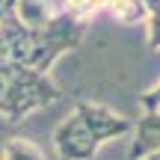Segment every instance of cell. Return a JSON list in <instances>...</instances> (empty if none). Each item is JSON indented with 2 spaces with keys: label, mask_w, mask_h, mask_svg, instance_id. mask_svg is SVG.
<instances>
[{
  "label": "cell",
  "mask_w": 160,
  "mask_h": 160,
  "mask_svg": "<svg viewBox=\"0 0 160 160\" xmlns=\"http://www.w3.org/2000/svg\"><path fill=\"white\" fill-rule=\"evenodd\" d=\"M12 6H15V0H0V24H3V18L12 12Z\"/></svg>",
  "instance_id": "11"
},
{
  "label": "cell",
  "mask_w": 160,
  "mask_h": 160,
  "mask_svg": "<svg viewBox=\"0 0 160 160\" xmlns=\"http://www.w3.org/2000/svg\"><path fill=\"white\" fill-rule=\"evenodd\" d=\"M139 104H142L145 113H154V110H160V83L154 86V89L142 92V95H139Z\"/></svg>",
  "instance_id": "10"
},
{
  "label": "cell",
  "mask_w": 160,
  "mask_h": 160,
  "mask_svg": "<svg viewBox=\"0 0 160 160\" xmlns=\"http://www.w3.org/2000/svg\"><path fill=\"white\" fill-rule=\"evenodd\" d=\"M62 9L74 12V15L83 18V21H92V18L104 9V0H62Z\"/></svg>",
  "instance_id": "9"
},
{
  "label": "cell",
  "mask_w": 160,
  "mask_h": 160,
  "mask_svg": "<svg viewBox=\"0 0 160 160\" xmlns=\"http://www.w3.org/2000/svg\"><path fill=\"white\" fill-rule=\"evenodd\" d=\"M12 15L18 18L21 27H27L30 33H36V30L51 24V18L57 15V6H53V0H15Z\"/></svg>",
  "instance_id": "5"
},
{
  "label": "cell",
  "mask_w": 160,
  "mask_h": 160,
  "mask_svg": "<svg viewBox=\"0 0 160 160\" xmlns=\"http://www.w3.org/2000/svg\"><path fill=\"white\" fill-rule=\"evenodd\" d=\"M86 27H89V21L77 18L74 12L57 9V15L51 18V24H48V27L30 33V51H27V62H24V65H27V68H33V71L48 74V71H51V65L57 62V57L74 51L80 42H83Z\"/></svg>",
  "instance_id": "2"
},
{
  "label": "cell",
  "mask_w": 160,
  "mask_h": 160,
  "mask_svg": "<svg viewBox=\"0 0 160 160\" xmlns=\"http://www.w3.org/2000/svg\"><path fill=\"white\" fill-rule=\"evenodd\" d=\"M74 116L80 122H83L86 128H89V133L98 139V142H110V139H119L125 137V133L133 131V122L125 119V116L113 113L110 107H104V104H92V101H80L74 107Z\"/></svg>",
  "instance_id": "3"
},
{
  "label": "cell",
  "mask_w": 160,
  "mask_h": 160,
  "mask_svg": "<svg viewBox=\"0 0 160 160\" xmlns=\"http://www.w3.org/2000/svg\"><path fill=\"white\" fill-rule=\"evenodd\" d=\"M62 98V89L48 74L33 71L21 62L0 59V116L9 122H21L33 110L51 107Z\"/></svg>",
  "instance_id": "1"
},
{
  "label": "cell",
  "mask_w": 160,
  "mask_h": 160,
  "mask_svg": "<svg viewBox=\"0 0 160 160\" xmlns=\"http://www.w3.org/2000/svg\"><path fill=\"white\" fill-rule=\"evenodd\" d=\"M104 9L119 24H128V27L142 24L145 18H148V9H145L142 0H104Z\"/></svg>",
  "instance_id": "6"
},
{
  "label": "cell",
  "mask_w": 160,
  "mask_h": 160,
  "mask_svg": "<svg viewBox=\"0 0 160 160\" xmlns=\"http://www.w3.org/2000/svg\"><path fill=\"white\" fill-rule=\"evenodd\" d=\"M53 145H57V154L62 160H92L95 151L101 148V142L89 133V128H86L74 113L57 125V131H53Z\"/></svg>",
  "instance_id": "4"
},
{
  "label": "cell",
  "mask_w": 160,
  "mask_h": 160,
  "mask_svg": "<svg viewBox=\"0 0 160 160\" xmlns=\"http://www.w3.org/2000/svg\"><path fill=\"white\" fill-rule=\"evenodd\" d=\"M0 160H45V151L27 137H9L3 142Z\"/></svg>",
  "instance_id": "7"
},
{
  "label": "cell",
  "mask_w": 160,
  "mask_h": 160,
  "mask_svg": "<svg viewBox=\"0 0 160 160\" xmlns=\"http://www.w3.org/2000/svg\"><path fill=\"white\" fill-rule=\"evenodd\" d=\"M145 9H148V48L160 51V0H142Z\"/></svg>",
  "instance_id": "8"
},
{
  "label": "cell",
  "mask_w": 160,
  "mask_h": 160,
  "mask_svg": "<svg viewBox=\"0 0 160 160\" xmlns=\"http://www.w3.org/2000/svg\"><path fill=\"white\" fill-rule=\"evenodd\" d=\"M139 160H160V148L151 151V154H145V157H139Z\"/></svg>",
  "instance_id": "12"
}]
</instances>
